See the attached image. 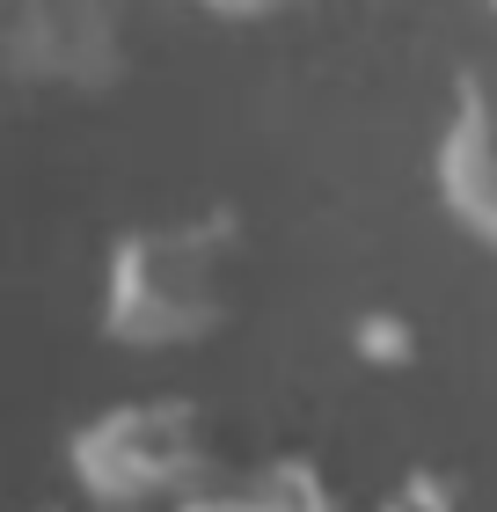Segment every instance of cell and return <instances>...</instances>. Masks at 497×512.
Masks as SVG:
<instances>
[{"instance_id":"cell-1","label":"cell","mask_w":497,"mask_h":512,"mask_svg":"<svg viewBox=\"0 0 497 512\" xmlns=\"http://www.w3.org/2000/svg\"><path fill=\"white\" fill-rule=\"evenodd\" d=\"M234 256L242 213L227 205L125 227L103 264V337L125 352H183L220 337L234 322Z\"/></svg>"},{"instance_id":"cell-2","label":"cell","mask_w":497,"mask_h":512,"mask_svg":"<svg viewBox=\"0 0 497 512\" xmlns=\"http://www.w3.org/2000/svg\"><path fill=\"white\" fill-rule=\"evenodd\" d=\"M66 469L88 491V505L139 512V505H183L212 476H227L234 461L205 403H191V395H125V403L74 425Z\"/></svg>"},{"instance_id":"cell-3","label":"cell","mask_w":497,"mask_h":512,"mask_svg":"<svg viewBox=\"0 0 497 512\" xmlns=\"http://www.w3.org/2000/svg\"><path fill=\"white\" fill-rule=\"evenodd\" d=\"M432 191L446 220L497 256V88L483 74H454V103L432 147Z\"/></svg>"},{"instance_id":"cell-4","label":"cell","mask_w":497,"mask_h":512,"mask_svg":"<svg viewBox=\"0 0 497 512\" xmlns=\"http://www.w3.org/2000/svg\"><path fill=\"white\" fill-rule=\"evenodd\" d=\"M8 59L30 81H66V88H103L125 66L110 0H15L8 22Z\"/></svg>"},{"instance_id":"cell-5","label":"cell","mask_w":497,"mask_h":512,"mask_svg":"<svg viewBox=\"0 0 497 512\" xmlns=\"http://www.w3.org/2000/svg\"><path fill=\"white\" fill-rule=\"evenodd\" d=\"M169 512H344V498L315 454H271V461L212 476L205 491H191Z\"/></svg>"},{"instance_id":"cell-6","label":"cell","mask_w":497,"mask_h":512,"mask_svg":"<svg viewBox=\"0 0 497 512\" xmlns=\"http://www.w3.org/2000/svg\"><path fill=\"white\" fill-rule=\"evenodd\" d=\"M351 352H359L366 366H381V374H402V366L417 359V330H410V315H395V308H366L359 322H351Z\"/></svg>"},{"instance_id":"cell-7","label":"cell","mask_w":497,"mask_h":512,"mask_svg":"<svg viewBox=\"0 0 497 512\" xmlns=\"http://www.w3.org/2000/svg\"><path fill=\"white\" fill-rule=\"evenodd\" d=\"M381 512H468V483L454 469H410Z\"/></svg>"},{"instance_id":"cell-8","label":"cell","mask_w":497,"mask_h":512,"mask_svg":"<svg viewBox=\"0 0 497 512\" xmlns=\"http://www.w3.org/2000/svg\"><path fill=\"white\" fill-rule=\"evenodd\" d=\"M198 8H212V15H227V22H264V15H286L293 0H198Z\"/></svg>"},{"instance_id":"cell-9","label":"cell","mask_w":497,"mask_h":512,"mask_svg":"<svg viewBox=\"0 0 497 512\" xmlns=\"http://www.w3.org/2000/svg\"><path fill=\"white\" fill-rule=\"evenodd\" d=\"M37 512H74V505H37Z\"/></svg>"},{"instance_id":"cell-10","label":"cell","mask_w":497,"mask_h":512,"mask_svg":"<svg viewBox=\"0 0 497 512\" xmlns=\"http://www.w3.org/2000/svg\"><path fill=\"white\" fill-rule=\"evenodd\" d=\"M490 15H497V0H490Z\"/></svg>"}]
</instances>
